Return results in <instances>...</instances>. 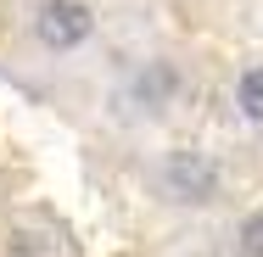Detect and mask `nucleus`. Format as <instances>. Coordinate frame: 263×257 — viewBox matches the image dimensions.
Wrapping results in <instances>:
<instances>
[{"instance_id": "2", "label": "nucleus", "mask_w": 263, "mask_h": 257, "mask_svg": "<svg viewBox=\"0 0 263 257\" xmlns=\"http://www.w3.org/2000/svg\"><path fill=\"white\" fill-rule=\"evenodd\" d=\"M157 190L174 207H213L224 196V168L196 146H179L157 162Z\"/></svg>"}, {"instance_id": "5", "label": "nucleus", "mask_w": 263, "mask_h": 257, "mask_svg": "<svg viewBox=\"0 0 263 257\" xmlns=\"http://www.w3.org/2000/svg\"><path fill=\"white\" fill-rule=\"evenodd\" d=\"M235 257H263V207L241 218V229H235Z\"/></svg>"}, {"instance_id": "4", "label": "nucleus", "mask_w": 263, "mask_h": 257, "mask_svg": "<svg viewBox=\"0 0 263 257\" xmlns=\"http://www.w3.org/2000/svg\"><path fill=\"white\" fill-rule=\"evenodd\" d=\"M230 106L247 129H263V62H247L230 84Z\"/></svg>"}, {"instance_id": "3", "label": "nucleus", "mask_w": 263, "mask_h": 257, "mask_svg": "<svg viewBox=\"0 0 263 257\" xmlns=\"http://www.w3.org/2000/svg\"><path fill=\"white\" fill-rule=\"evenodd\" d=\"M129 106L135 112H146V117H157V112H168V106L185 95V73H179V62L174 56H146L135 73H129Z\"/></svg>"}, {"instance_id": "1", "label": "nucleus", "mask_w": 263, "mask_h": 257, "mask_svg": "<svg viewBox=\"0 0 263 257\" xmlns=\"http://www.w3.org/2000/svg\"><path fill=\"white\" fill-rule=\"evenodd\" d=\"M28 34L45 56H79L101 34V11L90 0H34L28 6Z\"/></svg>"}]
</instances>
